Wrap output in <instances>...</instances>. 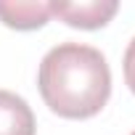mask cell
<instances>
[{"label": "cell", "mask_w": 135, "mask_h": 135, "mask_svg": "<svg viewBox=\"0 0 135 135\" xmlns=\"http://www.w3.org/2000/svg\"><path fill=\"white\" fill-rule=\"evenodd\" d=\"M50 19V3H37V0H0V21L11 29H37Z\"/></svg>", "instance_id": "obj_4"}, {"label": "cell", "mask_w": 135, "mask_h": 135, "mask_svg": "<svg viewBox=\"0 0 135 135\" xmlns=\"http://www.w3.org/2000/svg\"><path fill=\"white\" fill-rule=\"evenodd\" d=\"M0 135H35L29 103L11 90H0Z\"/></svg>", "instance_id": "obj_3"}, {"label": "cell", "mask_w": 135, "mask_h": 135, "mask_svg": "<svg viewBox=\"0 0 135 135\" xmlns=\"http://www.w3.org/2000/svg\"><path fill=\"white\" fill-rule=\"evenodd\" d=\"M117 0H82V3H50V13H56L61 21L80 29H101L109 24V19L117 13Z\"/></svg>", "instance_id": "obj_2"}, {"label": "cell", "mask_w": 135, "mask_h": 135, "mask_svg": "<svg viewBox=\"0 0 135 135\" xmlns=\"http://www.w3.org/2000/svg\"><path fill=\"white\" fill-rule=\"evenodd\" d=\"M132 135H135V132H132Z\"/></svg>", "instance_id": "obj_6"}, {"label": "cell", "mask_w": 135, "mask_h": 135, "mask_svg": "<svg viewBox=\"0 0 135 135\" xmlns=\"http://www.w3.org/2000/svg\"><path fill=\"white\" fill-rule=\"evenodd\" d=\"M124 82H127V88L135 93V37L130 40V45H127V50H124Z\"/></svg>", "instance_id": "obj_5"}, {"label": "cell", "mask_w": 135, "mask_h": 135, "mask_svg": "<svg viewBox=\"0 0 135 135\" xmlns=\"http://www.w3.org/2000/svg\"><path fill=\"white\" fill-rule=\"evenodd\" d=\"M37 85L53 114L64 119H88L106 106L111 72L101 50L82 42H61L45 53Z\"/></svg>", "instance_id": "obj_1"}]
</instances>
